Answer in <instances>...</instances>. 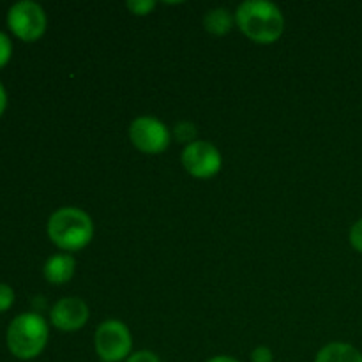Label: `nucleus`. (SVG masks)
<instances>
[{"mask_svg":"<svg viewBox=\"0 0 362 362\" xmlns=\"http://www.w3.org/2000/svg\"><path fill=\"white\" fill-rule=\"evenodd\" d=\"M46 14L39 4L30 0L16 2L7 13V25L18 39L34 42L46 32Z\"/></svg>","mask_w":362,"mask_h":362,"instance_id":"nucleus-5","label":"nucleus"},{"mask_svg":"<svg viewBox=\"0 0 362 362\" xmlns=\"http://www.w3.org/2000/svg\"><path fill=\"white\" fill-rule=\"evenodd\" d=\"M235 23L246 37L258 45H271L281 37L285 18L278 6L267 0H246L235 11Z\"/></svg>","mask_w":362,"mask_h":362,"instance_id":"nucleus-1","label":"nucleus"},{"mask_svg":"<svg viewBox=\"0 0 362 362\" xmlns=\"http://www.w3.org/2000/svg\"><path fill=\"white\" fill-rule=\"evenodd\" d=\"M126 7L136 16H147L156 7V2H152V0H129Z\"/></svg>","mask_w":362,"mask_h":362,"instance_id":"nucleus-13","label":"nucleus"},{"mask_svg":"<svg viewBox=\"0 0 362 362\" xmlns=\"http://www.w3.org/2000/svg\"><path fill=\"white\" fill-rule=\"evenodd\" d=\"M205 362H239V361L233 359V357L230 356H216V357H211V359H207Z\"/></svg>","mask_w":362,"mask_h":362,"instance_id":"nucleus-20","label":"nucleus"},{"mask_svg":"<svg viewBox=\"0 0 362 362\" xmlns=\"http://www.w3.org/2000/svg\"><path fill=\"white\" fill-rule=\"evenodd\" d=\"M48 324L37 313L18 315L7 329V346L21 361L35 359L48 343Z\"/></svg>","mask_w":362,"mask_h":362,"instance_id":"nucleus-3","label":"nucleus"},{"mask_svg":"<svg viewBox=\"0 0 362 362\" xmlns=\"http://www.w3.org/2000/svg\"><path fill=\"white\" fill-rule=\"evenodd\" d=\"M76 262L69 253H57L45 264V278L52 285H64L74 276Z\"/></svg>","mask_w":362,"mask_h":362,"instance_id":"nucleus-9","label":"nucleus"},{"mask_svg":"<svg viewBox=\"0 0 362 362\" xmlns=\"http://www.w3.org/2000/svg\"><path fill=\"white\" fill-rule=\"evenodd\" d=\"M126 362H161V359L154 352H151V350H140V352L131 354Z\"/></svg>","mask_w":362,"mask_h":362,"instance_id":"nucleus-17","label":"nucleus"},{"mask_svg":"<svg viewBox=\"0 0 362 362\" xmlns=\"http://www.w3.org/2000/svg\"><path fill=\"white\" fill-rule=\"evenodd\" d=\"M94 349L103 362H122L131 356L133 338L126 324L120 320H106L94 334Z\"/></svg>","mask_w":362,"mask_h":362,"instance_id":"nucleus-4","label":"nucleus"},{"mask_svg":"<svg viewBox=\"0 0 362 362\" xmlns=\"http://www.w3.org/2000/svg\"><path fill=\"white\" fill-rule=\"evenodd\" d=\"M6 106H7V94L4 85L0 83V117H2V113L6 112Z\"/></svg>","mask_w":362,"mask_h":362,"instance_id":"nucleus-19","label":"nucleus"},{"mask_svg":"<svg viewBox=\"0 0 362 362\" xmlns=\"http://www.w3.org/2000/svg\"><path fill=\"white\" fill-rule=\"evenodd\" d=\"M49 320L59 331H80L88 320V306L80 297H64L52 308Z\"/></svg>","mask_w":362,"mask_h":362,"instance_id":"nucleus-8","label":"nucleus"},{"mask_svg":"<svg viewBox=\"0 0 362 362\" xmlns=\"http://www.w3.org/2000/svg\"><path fill=\"white\" fill-rule=\"evenodd\" d=\"M182 166L194 179H211L221 170L223 158L218 148L209 141L197 140L182 151Z\"/></svg>","mask_w":362,"mask_h":362,"instance_id":"nucleus-7","label":"nucleus"},{"mask_svg":"<svg viewBox=\"0 0 362 362\" xmlns=\"http://www.w3.org/2000/svg\"><path fill=\"white\" fill-rule=\"evenodd\" d=\"M251 362H272V352L269 346H257L251 352Z\"/></svg>","mask_w":362,"mask_h":362,"instance_id":"nucleus-18","label":"nucleus"},{"mask_svg":"<svg viewBox=\"0 0 362 362\" xmlns=\"http://www.w3.org/2000/svg\"><path fill=\"white\" fill-rule=\"evenodd\" d=\"M173 133H175V138L180 141V144H193V141H197V126L191 122H179L175 126V129H173Z\"/></svg>","mask_w":362,"mask_h":362,"instance_id":"nucleus-12","label":"nucleus"},{"mask_svg":"<svg viewBox=\"0 0 362 362\" xmlns=\"http://www.w3.org/2000/svg\"><path fill=\"white\" fill-rule=\"evenodd\" d=\"M315 362H362V354L349 343H329L317 354Z\"/></svg>","mask_w":362,"mask_h":362,"instance_id":"nucleus-10","label":"nucleus"},{"mask_svg":"<svg viewBox=\"0 0 362 362\" xmlns=\"http://www.w3.org/2000/svg\"><path fill=\"white\" fill-rule=\"evenodd\" d=\"M233 23H235V16H233L228 9H225V7H218V9L209 11L204 18L205 30L211 32V34L214 35L228 34L233 28Z\"/></svg>","mask_w":362,"mask_h":362,"instance_id":"nucleus-11","label":"nucleus"},{"mask_svg":"<svg viewBox=\"0 0 362 362\" xmlns=\"http://www.w3.org/2000/svg\"><path fill=\"white\" fill-rule=\"evenodd\" d=\"M14 303V292L9 285L0 283V313L9 310Z\"/></svg>","mask_w":362,"mask_h":362,"instance_id":"nucleus-14","label":"nucleus"},{"mask_svg":"<svg viewBox=\"0 0 362 362\" xmlns=\"http://www.w3.org/2000/svg\"><path fill=\"white\" fill-rule=\"evenodd\" d=\"M48 237L66 253L80 251L90 244L94 237V223L81 209L62 207L49 216Z\"/></svg>","mask_w":362,"mask_h":362,"instance_id":"nucleus-2","label":"nucleus"},{"mask_svg":"<svg viewBox=\"0 0 362 362\" xmlns=\"http://www.w3.org/2000/svg\"><path fill=\"white\" fill-rule=\"evenodd\" d=\"M131 144L144 154H161L168 148L172 134L161 120L154 117H138L129 126Z\"/></svg>","mask_w":362,"mask_h":362,"instance_id":"nucleus-6","label":"nucleus"},{"mask_svg":"<svg viewBox=\"0 0 362 362\" xmlns=\"http://www.w3.org/2000/svg\"><path fill=\"white\" fill-rule=\"evenodd\" d=\"M350 244L354 250L362 253V219L354 223V226L350 228Z\"/></svg>","mask_w":362,"mask_h":362,"instance_id":"nucleus-16","label":"nucleus"},{"mask_svg":"<svg viewBox=\"0 0 362 362\" xmlns=\"http://www.w3.org/2000/svg\"><path fill=\"white\" fill-rule=\"evenodd\" d=\"M11 55H13V45H11V39L7 37L4 32H0V67H4L7 62H9Z\"/></svg>","mask_w":362,"mask_h":362,"instance_id":"nucleus-15","label":"nucleus"}]
</instances>
